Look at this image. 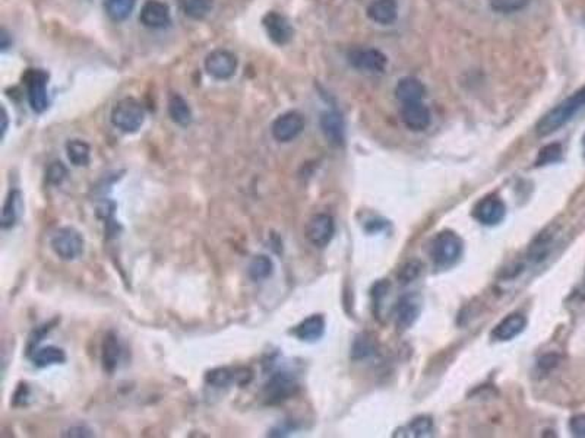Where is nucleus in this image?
Returning <instances> with one entry per match:
<instances>
[{
  "instance_id": "nucleus-1",
  "label": "nucleus",
  "mask_w": 585,
  "mask_h": 438,
  "mask_svg": "<svg viewBox=\"0 0 585 438\" xmlns=\"http://www.w3.org/2000/svg\"><path fill=\"white\" fill-rule=\"evenodd\" d=\"M582 107H585V85L572 97L562 101L557 107L550 110L538 123L536 132L538 136H548L567 124Z\"/></svg>"
},
{
  "instance_id": "nucleus-2",
  "label": "nucleus",
  "mask_w": 585,
  "mask_h": 438,
  "mask_svg": "<svg viewBox=\"0 0 585 438\" xmlns=\"http://www.w3.org/2000/svg\"><path fill=\"white\" fill-rule=\"evenodd\" d=\"M110 118L113 126L123 133H135L145 121V109L135 98H123L113 107Z\"/></svg>"
},
{
  "instance_id": "nucleus-3",
  "label": "nucleus",
  "mask_w": 585,
  "mask_h": 438,
  "mask_svg": "<svg viewBox=\"0 0 585 438\" xmlns=\"http://www.w3.org/2000/svg\"><path fill=\"white\" fill-rule=\"evenodd\" d=\"M463 252V241L452 231L439 233L430 243L429 253L433 263L439 267L454 264Z\"/></svg>"
},
{
  "instance_id": "nucleus-4",
  "label": "nucleus",
  "mask_w": 585,
  "mask_h": 438,
  "mask_svg": "<svg viewBox=\"0 0 585 438\" xmlns=\"http://www.w3.org/2000/svg\"><path fill=\"white\" fill-rule=\"evenodd\" d=\"M83 245H85L83 237L72 226L59 228L50 240L54 255L66 262L78 259L83 253Z\"/></svg>"
},
{
  "instance_id": "nucleus-5",
  "label": "nucleus",
  "mask_w": 585,
  "mask_h": 438,
  "mask_svg": "<svg viewBox=\"0 0 585 438\" xmlns=\"http://www.w3.org/2000/svg\"><path fill=\"white\" fill-rule=\"evenodd\" d=\"M24 83L27 87V95L31 109L35 113H43L49 107L47 80L49 75L41 69H28L24 75Z\"/></svg>"
},
{
  "instance_id": "nucleus-6",
  "label": "nucleus",
  "mask_w": 585,
  "mask_h": 438,
  "mask_svg": "<svg viewBox=\"0 0 585 438\" xmlns=\"http://www.w3.org/2000/svg\"><path fill=\"white\" fill-rule=\"evenodd\" d=\"M297 390V383L287 372H276L264 387V398L268 405H278L290 399Z\"/></svg>"
},
{
  "instance_id": "nucleus-7",
  "label": "nucleus",
  "mask_w": 585,
  "mask_h": 438,
  "mask_svg": "<svg viewBox=\"0 0 585 438\" xmlns=\"http://www.w3.org/2000/svg\"><path fill=\"white\" fill-rule=\"evenodd\" d=\"M252 371L246 367H220L208 371L205 382L213 387H230L233 384L244 386L252 380Z\"/></svg>"
},
{
  "instance_id": "nucleus-8",
  "label": "nucleus",
  "mask_w": 585,
  "mask_h": 438,
  "mask_svg": "<svg viewBox=\"0 0 585 438\" xmlns=\"http://www.w3.org/2000/svg\"><path fill=\"white\" fill-rule=\"evenodd\" d=\"M205 69L215 79H230L237 71V57L228 50H214L205 59Z\"/></svg>"
},
{
  "instance_id": "nucleus-9",
  "label": "nucleus",
  "mask_w": 585,
  "mask_h": 438,
  "mask_svg": "<svg viewBox=\"0 0 585 438\" xmlns=\"http://www.w3.org/2000/svg\"><path fill=\"white\" fill-rule=\"evenodd\" d=\"M305 129V118L297 111H288L277 117L271 126V133L278 142L295 140Z\"/></svg>"
},
{
  "instance_id": "nucleus-10",
  "label": "nucleus",
  "mask_w": 585,
  "mask_h": 438,
  "mask_svg": "<svg viewBox=\"0 0 585 438\" xmlns=\"http://www.w3.org/2000/svg\"><path fill=\"white\" fill-rule=\"evenodd\" d=\"M333 233H336V224H333V219L326 214L313 215L306 224L305 229L307 241L315 247L328 245L333 237Z\"/></svg>"
},
{
  "instance_id": "nucleus-11",
  "label": "nucleus",
  "mask_w": 585,
  "mask_h": 438,
  "mask_svg": "<svg viewBox=\"0 0 585 438\" xmlns=\"http://www.w3.org/2000/svg\"><path fill=\"white\" fill-rule=\"evenodd\" d=\"M141 24L151 30H161L169 27L172 23V12L167 4L160 0H148L141 8L139 13Z\"/></svg>"
},
{
  "instance_id": "nucleus-12",
  "label": "nucleus",
  "mask_w": 585,
  "mask_h": 438,
  "mask_svg": "<svg viewBox=\"0 0 585 438\" xmlns=\"http://www.w3.org/2000/svg\"><path fill=\"white\" fill-rule=\"evenodd\" d=\"M347 57L350 65L359 71L384 72L386 68V56L376 49H353Z\"/></svg>"
},
{
  "instance_id": "nucleus-13",
  "label": "nucleus",
  "mask_w": 585,
  "mask_h": 438,
  "mask_svg": "<svg viewBox=\"0 0 585 438\" xmlns=\"http://www.w3.org/2000/svg\"><path fill=\"white\" fill-rule=\"evenodd\" d=\"M264 28L268 34V37L274 41L278 46L287 44L288 41L292 38V27L288 23V19L278 13V12H268L262 19Z\"/></svg>"
},
{
  "instance_id": "nucleus-14",
  "label": "nucleus",
  "mask_w": 585,
  "mask_h": 438,
  "mask_svg": "<svg viewBox=\"0 0 585 438\" xmlns=\"http://www.w3.org/2000/svg\"><path fill=\"white\" fill-rule=\"evenodd\" d=\"M507 215V206L497 196H488L480 200L474 207V218L485 225H496L502 222Z\"/></svg>"
},
{
  "instance_id": "nucleus-15",
  "label": "nucleus",
  "mask_w": 585,
  "mask_h": 438,
  "mask_svg": "<svg viewBox=\"0 0 585 438\" xmlns=\"http://www.w3.org/2000/svg\"><path fill=\"white\" fill-rule=\"evenodd\" d=\"M401 118L406 126L414 132L426 130L430 126V121H432L430 111L425 104H422V101L403 104Z\"/></svg>"
},
{
  "instance_id": "nucleus-16",
  "label": "nucleus",
  "mask_w": 585,
  "mask_h": 438,
  "mask_svg": "<svg viewBox=\"0 0 585 438\" xmlns=\"http://www.w3.org/2000/svg\"><path fill=\"white\" fill-rule=\"evenodd\" d=\"M420 316V301L417 296H404L395 311V323L400 330H407Z\"/></svg>"
},
{
  "instance_id": "nucleus-17",
  "label": "nucleus",
  "mask_w": 585,
  "mask_h": 438,
  "mask_svg": "<svg viewBox=\"0 0 585 438\" xmlns=\"http://www.w3.org/2000/svg\"><path fill=\"white\" fill-rule=\"evenodd\" d=\"M527 326V320L522 315H511L500 322L492 331V338L499 342H507L516 338L519 333L524 331Z\"/></svg>"
},
{
  "instance_id": "nucleus-18",
  "label": "nucleus",
  "mask_w": 585,
  "mask_h": 438,
  "mask_svg": "<svg viewBox=\"0 0 585 438\" xmlns=\"http://www.w3.org/2000/svg\"><path fill=\"white\" fill-rule=\"evenodd\" d=\"M367 15L374 23L391 25L398 16V6H396L395 0H373L367 8Z\"/></svg>"
},
{
  "instance_id": "nucleus-19",
  "label": "nucleus",
  "mask_w": 585,
  "mask_h": 438,
  "mask_svg": "<svg viewBox=\"0 0 585 438\" xmlns=\"http://www.w3.org/2000/svg\"><path fill=\"white\" fill-rule=\"evenodd\" d=\"M292 333H295L296 338L302 342H317L325 333V320L319 315H313L305 319L300 324H297Z\"/></svg>"
},
{
  "instance_id": "nucleus-20",
  "label": "nucleus",
  "mask_w": 585,
  "mask_h": 438,
  "mask_svg": "<svg viewBox=\"0 0 585 438\" xmlns=\"http://www.w3.org/2000/svg\"><path fill=\"white\" fill-rule=\"evenodd\" d=\"M321 128L332 145L341 146L344 143V121L337 111H328L322 114Z\"/></svg>"
},
{
  "instance_id": "nucleus-21",
  "label": "nucleus",
  "mask_w": 585,
  "mask_h": 438,
  "mask_svg": "<svg viewBox=\"0 0 585 438\" xmlns=\"http://www.w3.org/2000/svg\"><path fill=\"white\" fill-rule=\"evenodd\" d=\"M24 211V199L23 193L19 190H11L5 205H4V212H2V228L9 229L15 226L18 219L23 215Z\"/></svg>"
},
{
  "instance_id": "nucleus-22",
  "label": "nucleus",
  "mask_w": 585,
  "mask_h": 438,
  "mask_svg": "<svg viewBox=\"0 0 585 438\" xmlns=\"http://www.w3.org/2000/svg\"><path fill=\"white\" fill-rule=\"evenodd\" d=\"M425 85L415 78H404L398 83H396L395 95L403 104L408 102H419L425 97Z\"/></svg>"
},
{
  "instance_id": "nucleus-23",
  "label": "nucleus",
  "mask_w": 585,
  "mask_h": 438,
  "mask_svg": "<svg viewBox=\"0 0 585 438\" xmlns=\"http://www.w3.org/2000/svg\"><path fill=\"white\" fill-rule=\"evenodd\" d=\"M120 353H122V348H120V342L119 338L114 335L113 331L107 333L106 338L102 341V352H101V361H102V368L104 371L107 372H113L120 361Z\"/></svg>"
},
{
  "instance_id": "nucleus-24",
  "label": "nucleus",
  "mask_w": 585,
  "mask_h": 438,
  "mask_svg": "<svg viewBox=\"0 0 585 438\" xmlns=\"http://www.w3.org/2000/svg\"><path fill=\"white\" fill-rule=\"evenodd\" d=\"M169 114L179 126H189L192 123V110L189 104L179 94H172L169 98Z\"/></svg>"
},
{
  "instance_id": "nucleus-25",
  "label": "nucleus",
  "mask_w": 585,
  "mask_h": 438,
  "mask_svg": "<svg viewBox=\"0 0 585 438\" xmlns=\"http://www.w3.org/2000/svg\"><path fill=\"white\" fill-rule=\"evenodd\" d=\"M66 361V353L64 349L56 346L40 348L34 352L32 363L38 368H46L57 364H64Z\"/></svg>"
},
{
  "instance_id": "nucleus-26",
  "label": "nucleus",
  "mask_w": 585,
  "mask_h": 438,
  "mask_svg": "<svg viewBox=\"0 0 585 438\" xmlns=\"http://www.w3.org/2000/svg\"><path fill=\"white\" fill-rule=\"evenodd\" d=\"M247 274L252 281H265L274 274V262L265 255H258L250 260Z\"/></svg>"
},
{
  "instance_id": "nucleus-27",
  "label": "nucleus",
  "mask_w": 585,
  "mask_h": 438,
  "mask_svg": "<svg viewBox=\"0 0 585 438\" xmlns=\"http://www.w3.org/2000/svg\"><path fill=\"white\" fill-rule=\"evenodd\" d=\"M66 154L75 166H85L91 159V148L87 142L73 139L66 143Z\"/></svg>"
},
{
  "instance_id": "nucleus-28",
  "label": "nucleus",
  "mask_w": 585,
  "mask_h": 438,
  "mask_svg": "<svg viewBox=\"0 0 585 438\" xmlns=\"http://www.w3.org/2000/svg\"><path fill=\"white\" fill-rule=\"evenodd\" d=\"M177 2L186 16L196 20L203 19L214 6V0H177Z\"/></svg>"
},
{
  "instance_id": "nucleus-29",
  "label": "nucleus",
  "mask_w": 585,
  "mask_h": 438,
  "mask_svg": "<svg viewBox=\"0 0 585 438\" xmlns=\"http://www.w3.org/2000/svg\"><path fill=\"white\" fill-rule=\"evenodd\" d=\"M135 5L136 0H104V9L116 23L128 19Z\"/></svg>"
},
{
  "instance_id": "nucleus-30",
  "label": "nucleus",
  "mask_w": 585,
  "mask_h": 438,
  "mask_svg": "<svg viewBox=\"0 0 585 438\" xmlns=\"http://www.w3.org/2000/svg\"><path fill=\"white\" fill-rule=\"evenodd\" d=\"M560 158H562V146L559 143H550V145H546L545 148L540 150L537 159H536V165L543 166V165L555 164L560 161Z\"/></svg>"
},
{
  "instance_id": "nucleus-31",
  "label": "nucleus",
  "mask_w": 585,
  "mask_h": 438,
  "mask_svg": "<svg viewBox=\"0 0 585 438\" xmlns=\"http://www.w3.org/2000/svg\"><path fill=\"white\" fill-rule=\"evenodd\" d=\"M530 0H490L492 9L500 13H512L526 8Z\"/></svg>"
},
{
  "instance_id": "nucleus-32",
  "label": "nucleus",
  "mask_w": 585,
  "mask_h": 438,
  "mask_svg": "<svg viewBox=\"0 0 585 438\" xmlns=\"http://www.w3.org/2000/svg\"><path fill=\"white\" fill-rule=\"evenodd\" d=\"M408 432H411L410 435L413 437H426L430 435L433 431V422L429 418V416H420V418H415L410 425H408Z\"/></svg>"
},
{
  "instance_id": "nucleus-33",
  "label": "nucleus",
  "mask_w": 585,
  "mask_h": 438,
  "mask_svg": "<svg viewBox=\"0 0 585 438\" xmlns=\"http://www.w3.org/2000/svg\"><path fill=\"white\" fill-rule=\"evenodd\" d=\"M66 176H68V170H66V166L61 162L50 164L49 169H47V173H46L47 181L53 185H60L61 183H64V180L66 178Z\"/></svg>"
},
{
  "instance_id": "nucleus-34",
  "label": "nucleus",
  "mask_w": 585,
  "mask_h": 438,
  "mask_svg": "<svg viewBox=\"0 0 585 438\" xmlns=\"http://www.w3.org/2000/svg\"><path fill=\"white\" fill-rule=\"evenodd\" d=\"M372 351H373V346H372L370 341L367 338L359 336L353 345V358H356V360L365 358V357L369 355Z\"/></svg>"
},
{
  "instance_id": "nucleus-35",
  "label": "nucleus",
  "mask_w": 585,
  "mask_h": 438,
  "mask_svg": "<svg viewBox=\"0 0 585 438\" xmlns=\"http://www.w3.org/2000/svg\"><path fill=\"white\" fill-rule=\"evenodd\" d=\"M569 430L575 437H585V413L574 416L569 421Z\"/></svg>"
},
{
  "instance_id": "nucleus-36",
  "label": "nucleus",
  "mask_w": 585,
  "mask_h": 438,
  "mask_svg": "<svg viewBox=\"0 0 585 438\" xmlns=\"http://www.w3.org/2000/svg\"><path fill=\"white\" fill-rule=\"evenodd\" d=\"M419 270H420V266L417 264V263H410V264H407L404 269H403V272H401V279H403V282H410V281H413L415 276H417V274H419Z\"/></svg>"
},
{
  "instance_id": "nucleus-37",
  "label": "nucleus",
  "mask_w": 585,
  "mask_h": 438,
  "mask_svg": "<svg viewBox=\"0 0 585 438\" xmlns=\"http://www.w3.org/2000/svg\"><path fill=\"white\" fill-rule=\"evenodd\" d=\"M64 435H68V437H93L94 434H93V431L90 428L78 425V427L69 428Z\"/></svg>"
},
{
  "instance_id": "nucleus-38",
  "label": "nucleus",
  "mask_w": 585,
  "mask_h": 438,
  "mask_svg": "<svg viewBox=\"0 0 585 438\" xmlns=\"http://www.w3.org/2000/svg\"><path fill=\"white\" fill-rule=\"evenodd\" d=\"M559 364L557 355H545L538 361V367L543 370H552Z\"/></svg>"
},
{
  "instance_id": "nucleus-39",
  "label": "nucleus",
  "mask_w": 585,
  "mask_h": 438,
  "mask_svg": "<svg viewBox=\"0 0 585 438\" xmlns=\"http://www.w3.org/2000/svg\"><path fill=\"white\" fill-rule=\"evenodd\" d=\"M2 136L5 138V135H6V130H8V113H6V110H5V107L2 109Z\"/></svg>"
},
{
  "instance_id": "nucleus-40",
  "label": "nucleus",
  "mask_w": 585,
  "mask_h": 438,
  "mask_svg": "<svg viewBox=\"0 0 585 438\" xmlns=\"http://www.w3.org/2000/svg\"><path fill=\"white\" fill-rule=\"evenodd\" d=\"M9 47V43H8V32L4 30V34H2V50H6Z\"/></svg>"
},
{
  "instance_id": "nucleus-41",
  "label": "nucleus",
  "mask_w": 585,
  "mask_h": 438,
  "mask_svg": "<svg viewBox=\"0 0 585 438\" xmlns=\"http://www.w3.org/2000/svg\"><path fill=\"white\" fill-rule=\"evenodd\" d=\"M582 150H584V157H585V133L582 136Z\"/></svg>"
}]
</instances>
